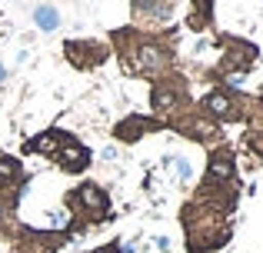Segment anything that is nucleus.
I'll return each instance as SVG.
<instances>
[{"mask_svg":"<svg viewBox=\"0 0 263 253\" xmlns=\"http://www.w3.org/2000/svg\"><path fill=\"white\" fill-rule=\"evenodd\" d=\"M110 50H117L123 73H130V77L157 80L163 73H174V64H177L174 44L167 37L140 30V27H120V30H114L110 33Z\"/></svg>","mask_w":263,"mask_h":253,"instance_id":"f257e3e1","label":"nucleus"},{"mask_svg":"<svg viewBox=\"0 0 263 253\" xmlns=\"http://www.w3.org/2000/svg\"><path fill=\"white\" fill-rule=\"evenodd\" d=\"M180 223H183V237H186V253H217L233 240L230 217L203 207L193 197L180 210Z\"/></svg>","mask_w":263,"mask_h":253,"instance_id":"f03ea898","label":"nucleus"},{"mask_svg":"<svg viewBox=\"0 0 263 253\" xmlns=\"http://www.w3.org/2000/svg\"><path fill=\"white\" fill-rule=\"evenodd\" d=\"M64 203H67V210L73 213V220L64 227L70 237L84 233L87 227H93V223H100V220L110 217V197H107V190H103L97 180H84V183H77L73 190H67Z\"/></svg>","mask_w":263,"mask_h":253,"instance_id":"7ed1b4c3","label":"nucleus"},{"mask_svg":"<svg viewBox=\"0 0 263 253\" xmlns=\"http://www.w3.org/2000/svg\"><path fill=\"white\" fill-rule=\"evenodd\" d=\"M263 107V100L257 97H247V93H237V90H227L223 84L210 87V90L200 97L197 110L206 113L213 124H237V120H250Z\"/></svg>","mask_w":263,"mask_h":253,"instance_id":"20e7f679","label":"nucleus"},{"mask_svg":"<svg viewBox=\"0 0 263 253\" xmlns=\"http://www.w3.org/2000/svg\"><path fill=\"white\" fill-rule=\"evenodd\" d=\"M190 107V90H186V80L180 73H163L150 84V110L157 120L167 124L170 117L183 113Z\"/></svg>","mask_w":263,"mask_h":253,"instance_id":"39448f33","label":"nucleus"},{"mask_svg":"<svg viewBox=\"0 0 263 253\" xmlns=\"http://www.w3.org/2000/svg\"><path fill=\"white\" fill-rule=\"evenodd\" d=\"M220 47H223V57L217 64V77H227V73H250V67L257 64L260 50L257 44L243 37H233V33H223L220 37Z\"/></svg>","mask_w":263,"mask_h":253,"instance_id":"423d86ee","label":"nucleus"},{"mask_svg":"<svg viewBox=\"0 0 263 253\" xmlns=\"http://www.w3.org/2000/svg\"><path fill=\"white\" fill-rule=\"evenodd\" d=\"M110 44H103V40H90V37H70L64 44V57L67 64L73 67V70H97L100 64H107L110 60Z\"/></svg>","mask_w":263,"mask_h":253,"instance_id":"0eeeda50","label":"nucleus"},{"mask_svg":"<svg viewBox=\"0 0 263 253\" xmlns=\"http://www.w3.org/2000/svg\"><path fill=\"white\" fill-rule=\"evenodd\" d=\"M167 127H174L177 133H183L186 140L193 143H210V140H220V124H213L206 113L200 110H183L177 117L167 120Z\"/></svg>","mask_w":263,"mask_h":253,"instance_id":"6e6552de","label":"nucleus"},{"mask_svg":"<svg viewBox=\"0 0 263 253\" xmlns=\"http://www.w3.org/2000/svg\"><path fill=\"white\" fill-rule=\"evenodd\" d=\"M180 0H130V17L140 30L147 27H167L174 20V10H177Z\"/></svg>","mask_w":263,"mask_h":253,"instance_id":"1a4fd4ad","label":"nucleus"},{"mask_svg":"<svg viewBox=\"0 0 263 253\" xmlns=\"http://www.w3.org/2000/svg\"><path fill=\"white\" fill-rule=\"evenodd\" d=\"M167 124L163 120H157V117H143V113H130V117H123V120H117L114 124V140L117 143H140L143 137H150V133H157V130H163Z\"/></svg>","mask_w":263,"mask_h":253,"instance_id":"9d476101","label":"nucleus"},{"mask_svg":"<svg viewBox=\"0 0 263 253\" xmlns=\"http://www.w3.org/2000/svg\"><path fill=\"white\" fill-rule=\"evenodd\" d=\"M53 163H57V170H60V173L77 177V173H87V170H90V163H93V153H90V147H87V143H80L77 137L70 133V137H67V143L57 150Z\"/></svg>","mask_w":263,"mask_h":253,"instance_id":"9b49d317","label":"nucleus"},{"mask_svg":"<svg viewBox=\"0 0 263 253\" xmlns=\"http://www.w3.org/2000/svg\"><path fill=\"white\" fill-rule=\"evenodd\" d=\"M206 183H237V153L233 147L220 143L206 153Z\"/></svg>","mask_w":263,"mask_h":253,"instance_id":"f8f14e48","label":"nucleus"},{"mask_svg":"<svg viewBox=\"0 0 263 253\" xmlns=\"http://www.w3.org/2000/svg\"><path fill=\"white\" fill-rule=\"evenodd\" d=\"M0 193H7V197H24L27 193L24 163L10 153H0Z\"/></svg>","mask_w":263,"mask_h":253,"instance_id":"ddd939ff","label":"nucleus"},{"mask_svg":"<svg viewBox=\"0 0 263 253\" xmlns=\"http://www.w3.org/2000/svg\"><path fill=\"white\" fill-rule=\"evenodd\" d=\"M67 130H60V127H50V130H40L37 137H30V140L24 143V153L27 157H47V160H53L57 157V150L67 143Z\"/></svg>","mask_w":263,"mask_h":253,"instance_id":"4468645a","label":"nucleus"},{"mask_svg":"<svg viewBox=\"0 0 263 253\" xmlns=\"http://www.w3.org/2000/svg\"><path fill=\"white\" fill-rule=\"evenodd\" d=\"M30 20L40 33H57L60 27H64V13H60V7L50 4V0H37V4L30 7Z\"/></svg>","mask_w":263,"mask_h":253,"instance_id":"2eb2a0df","label":"nucleus"},{"mask_svg":"<svg viewBox=\"0 0 263 253\" xmlns=\"http://www.w3.org/2000/svg\"><path fill=\"white\" fill-rule=\"evenodd\" d=\"M213 20V0H190V13H186V27L190 30H206Z\"/></svg>","mask_w":263,"mask_h":253,"instance_id":"dca6fc26","label":"nucleus"},{"mask_svg":"<svg viewBox=\"0 0 263 253\" xmlns=\"http://www.w3.org/2000/svg\"><path fill=\"white\" fill-rule=\"evenodd\" d=\"M243 143H247V147H250L257 157H263V107H260V110L250 117V127H247Z\"/></svg>","mask_w":263,"mask_h":253,"instance_id":"f3484780","label":"nucleus"},{"mask_svg":"<svg viewBox=\"0 0 263 253\" xmlns=\"http://www.w3.org/2000/svg\"><path fill=\"white\" fill-rule=\"evenodd\" d=\"M174 173H177V180L180 183H190L193 180V163H190V157H183V153H174Z\"/></svg>","mask_w":263,"mask_h":253,"instance_id":"a211bd4d","label":"nucleus"},{"mask_svg":"<svg viewBox=\"0 0 263 253\" xmlns=\"http://www.w3.org/2000/svg\"><path fill=\"white\" fill-rule=\"evenodd\" d=\"M90 253H123V250H120V240H110V243H103V247H97Z\"/></svg>","mask_w":263,"mask_h":253,"instance_id":"6ab92c4d","label":"nucleus"},{"mask_svg":"<svg viewBox=\"0 0 263 253\" xmlns=\"http://www.w3.org/2000/svg\"><path fill=\"white\" fill-rule=\"evenodd\" d=\"M154 247L160 250V253H170V237H157V240H154Z\"/></svg>","mask_w":263,"mask_h":253,"instance_id":"aec40b11","label":"nucleus"},{"mask_svg":"<svg viewBox=\"0 0 263 253\" xmlns=\"http://www.w3.org/2000/svg\"><path fill=\"white\" fill-rule=\"evenodd\" d=\"M117 153H120V150H117L114 143H110V147H103V150H100V157H103V160H117Z\"/></svg>","mask_w":263,"mask_h":253,"instance_id":"412c9836","label":"nucleus"},{"mask_svg":"<svg viewBox=\"0 0 263 253\" xmlns=\"http://www.w3.org/2000/svg\"><path fill=\"white\" fill-rule=\"evenodd\" d=\"M7 80H10V67H7V64H4V60H0V87H4V84H7Z\"/></svg>","mask_w":263,"mask_h":253,"instance_id":"4be33fe9","label":"nucleus"}]
</instances>
